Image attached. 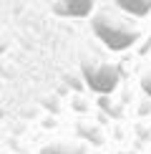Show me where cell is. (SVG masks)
I'll return each mask as SVG.
<instances>
[{
	"label": "cell",
	"mask_w": 151,
	"mask_h": 154,
	"mask_svg": "<svg viewBox=\"0 0 151 154\" xmlns=\"http://www.w3.org/2000/svg\"><path fill=\"white\" fill-rule=\"evenodd\" d=\"M91 28H93V33L103 41V46L111 48V51H126V48H131L138 41V35H141L136 28L121 23L118 18L108 15V13H98V15L91 20Z\"/></svg>",
	"instance_id": "cell-1"
},
{
	"label": "cell",
	"mask_w": 151,
	"mask_h": 154,
	"mask_svg": "<svg viewBox=\"0 0 151 154\" xmlns=\"http://www.w3.org/2000/svg\"><path fill=\"white\" fill-rule=\"evenodd\" d=\"M83 76L88 81V86L93 88L96 94H111L116 91L118 81H121V71H118V66H111V63H88L83 68Z\"/></svg>",
	"instance_id": "cell-2"
},
{
	"label": "cell",
	"mask_w": 151,
	"mask_h": 154,
	"mask_svg": "<svg viewBox=\"0 0 151 154\" xmlns=\"http://www.w3.org/2000/svg\"><path fill=\"white\" fill-rule=\"evenodd\" d=\"M58 15H68V18H83L93 10V0H61L53 8Z\"/></svg>",
	"instance_id": "cell-3"
},
{
	"label": "cell",
	"mask_w": 151,
	"mask_h": 154,
	"mask_svg": "<svg viewBox=\"0 0 151 154\" xmlns=\"http://www.w3.org/2000/svg\"><path fill=\"white\" fill-rule=\"evenodd\" d=\"M118 8L126 10L129 15H146V13L151 10V0H116Z\"/></svg>",
	"instance_id": "cell-4"
},
{
	"label": "cell",
	"mask_w": 151,
	"mask_h": 154,
	"mask_svg": "<svg viewBox=\"0 0 151 154\" xmlns=\"http://www.w3.org/2000/svg\"><path fill=\"white\" fill-rule=\"evenodd\" d=\"M40 154H88V152L78 144H50V146H43Z\"/></svg>",
	"instance_id": "cell-5"
},
{
	"label": "cell",
	"mask_w": 151,
	"mask_h": 154,
	"mask_svg": "<svg viewBox=\"0 0 151 154\" xmlns=\"http://www.w3.org/2000/svg\"><path fill=\"white\" fill-rule=\"evenodd\" d=\"M141 86H144V91H146V94L151 96V73H146V76L141 79Z\"/></svg>",
	"instance_id": "cell-6"
}]
</instances>
